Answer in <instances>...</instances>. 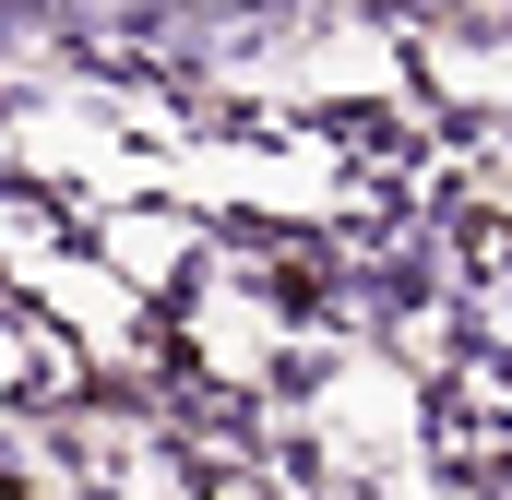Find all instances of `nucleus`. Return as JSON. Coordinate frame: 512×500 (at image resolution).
<instances>
[{
    "instance_id": "1",
    "label": "nucleus",
    "mask_w": 512,
    "mask_h": 500,
    "mask_svg": "<svg viewBox=\"0 0 512 500\" xmlns=\"http://www.w3.org/2000/svg\"><path fill=\"white\" fill-rule=\"evenodd\" d=\"M215 12H227V0H215Z\"/></svg>"
}]
</instances>
